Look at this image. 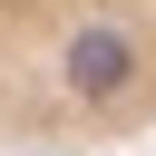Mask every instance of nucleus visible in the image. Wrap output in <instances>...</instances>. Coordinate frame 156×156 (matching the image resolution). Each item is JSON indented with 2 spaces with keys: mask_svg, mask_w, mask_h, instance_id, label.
<instances>
[{
  "mask_svg": "<svg viewBox=\"0 0 156 156\" xmlns=\"http://www.w3.org/2000/svg\"><path fill=\"white\" fill-rule=\"evenodd\" d=\"M156 117V0H0V146H88Z\"/></svg>",
  "mask_w": 156,
  "mask_h": 156,
  "instance_id": "obj_1",
  "label": "nucleus"
}]
</instances>
